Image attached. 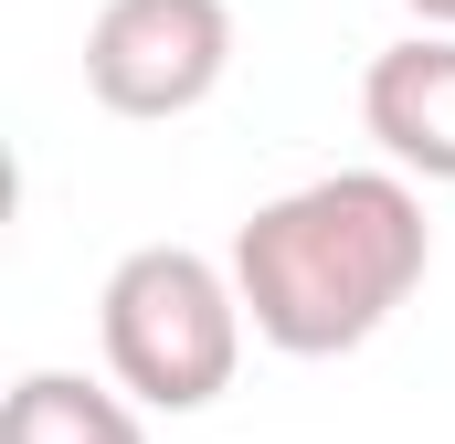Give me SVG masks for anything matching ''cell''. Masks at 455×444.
I'll list each match as a JSON object with an SVG mask.
<instances>
[{"label":"cell","mask_w":455,"mask_h":444,"mask_svg":"<svg viewBox=\"0 0 455 444\" xmlns=\"http://www.w3.org/2000/svg\"><path fill=\"white\" fill-rule=\"evenodd\" d=\"M435 265V233L413 180L392 170H329L233 233V286L265 349L286 360H339L381 329Z\"/></svg>","instance_id":"1"},{"label":"cell","mask_w":455,"mask_h":444,"mask_svg":"<svg viewBox=\"0 0 455 444\" xmlns=\"http://www.w3.org/2000/svg\"><path fill=\"white\" fill-rule=\"evenodd\" d=\"M96 329H107V370L148 413H202L233 392L243 360V286L191 243H138L96 297Z\"/></svg>","instance_id":"2"},{"label":"cell","mask_w":455,"mask_h":444,"mask_svg":"<svg viewBox=\"0 0 455 444\" xmlns=\"http://www.w3.org/2000/svg\"><path fill=\"white\" fill-rule=\"evenodd\" d=\"M233 64L223 0H107L85 21V85L116 116H191Z\"/></svg>","instance_id":"3"},{"label":"cell","mask_w":455,"mask_h":444,"mask_svg":"<svg viewBox=\"0 0 455 444\" xmlns=\"http://www.w3.org/2000/svg\"><path fill=\"white\" fill-rule=\"evenodd\" d=\"M360 116H371V138L392 148V170L455 180V32H424V43L371 53Z\"/></svg>","instance_id":"4"},{"label":"cell","mask_w":455,"mask_h":444,"mask_svg":"<svg viewBox=\"0 0 455 444\" xmlns=\"http://www.w3.org/2000/svg\"><path fill=\"white\" fill-rule=\"evenodd\" d=\"M0 444H148L138 434V413L96 392V381H75V370H21L11 381V402H0Z\"/></svg>","instance_id":"5"},{"label":"cell","mask_w":455,"mask_h":444,"mask_svg":"<svg viewBox=\"0 0 455 444\" xmlns=\"http://www.w3.org/2000/svg\"><path fill=\"white\" fill-rule=\"evenodd\" d=\"M403 11H424V21H445V32H455V0H403Z\"/></svg>","instance_id":"6"}]
</instances>
